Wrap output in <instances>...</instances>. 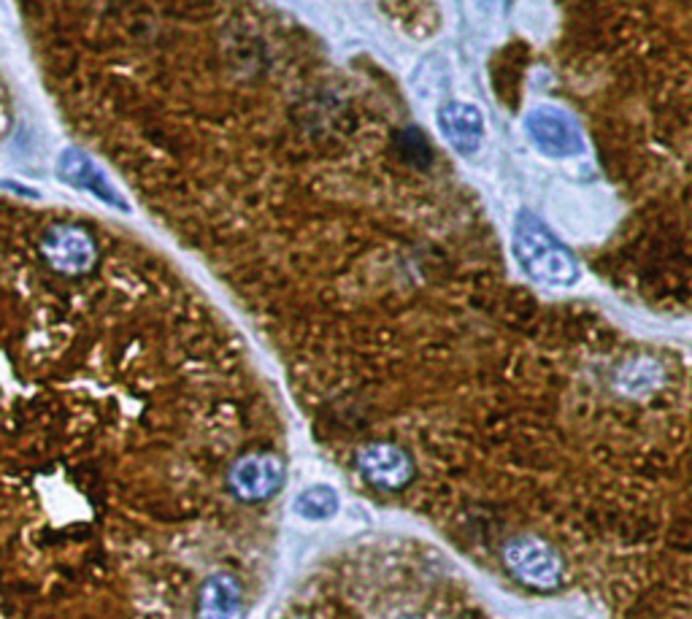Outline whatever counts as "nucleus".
Here are the masks:
<instances>
[{
	"instance_id": "f8f14e48",
	"label": "nucleus",
	"mask_w": 692,
	"mask_h": 619,
	"mask_svg": "<svg viewBox=\"0 0 692 619\" xmlns=\"http://www.w3.org/2000/svg\"><path fill=\"white\" fill-rule=\"evenodd\" d=\"M406 619H412V617H406Z\"/></svg>"
},
{
	"instance_id": "7ed1b4c3",
	"label": "nucleus",
	"mask_w": 692,
	"mask_h": 619,
	"mask_svg": "<svg viewBox=\"0 0 692 619\" xmlns=\"http://www.w3.org/2000/svg\"><path fill=\"white\" fill-rule=\"evenodd\" d=\"M506 569L533 589H555L563 578V563L555 549L535 536L511 538L504 549Z\"/></svg>"
},
{
	"instance_id": "39448f33",
	"label": "nucleus",
	"mask_w": 692,
	"mask_h": 619,
	"mask_svg": "<svg viewBox=\"0 0 692 619\" xmlns=\"http://www.w3.org/2000/svg\"><path fill=\"white\" fill-rule=\"evenodd\" d=\"M524 133L535 149L546 158H576L585 152V138H581L579 127L565 112L557 108H535L524 117Z\"/></svg>"
},
{
	"instance_id": "423d86ee",
	"label": "nucleus",
	"mask_w": 692,
	"mask_h": 619,
	"mask_svg": "<svg viewBox=\"0 0 692 619\" xmlns=\"http://www.w3.org/2000/svg\"><path fill=\"white\" fill-rule=\"evenodd\" d=\"M357 468H360L362 479L379 490H403L414 477L412 457L403 452L401 447L392 444H368L357 455Z\"/></svg>"
},
{
	"instance_id": "1a4fd4ad",
	"label": "nucleus",
	"mask_w": 692,
	"mask_h": 619,
	"mask_svg": "<svg viewBox=\"0 0 692 619\" xmlns=\"http://www.w3.org/2000/svg\"><path fill=\"white\" fill-rule=\"evenodd\" d=\"M198 619H244V595L241 584L230 574H211L200 584Z\"/></svg>"
},
{
	"instance_id": "9b49d317",
	"label": "nucleus",
	"mask_w": 692,
	"mask_h": 619,
	"mask_svg": "<svg viewBox=\"0 0 692 619\" xmlns=\"http://www.w3.org/2000/svg\"><path fill=\"white\" fill-rule=\"evenodd\" d=\"M401 149H403V154H406V158L412 160V163H419L417 154H423L425 163H428V160H430L428 141H425V136L417 130V127H408V130L403 133V136H401Z\"/></svg>"
},
{
	"instance_id": "9d476101",
	"label": "nucleus",
	"mask_w": 692,
	"mask_h": 619,
	"mask_svg": "<svg viewBox=\"0 0 692 619\" xmlns=\"http://www.w3.org/2000/svg\"><path fill=\"white\" fill-rule=\"evenodd\" d=\"M292 508H296L298 517L322 523V519L336 517L338 495H336V490L327 488V484H314V488L303 490V493L296 495V503H292Z\"/></svg>"
},
{
	"instance_id": "20e7f679",
	"label": "nucleus",
	"mask_w": 692,
	"mask_h": 619,
	"mask_svg": "<svg viewBox=\"0 0 692 619\" xmlns=\"http://www.w3.org/2000/svg\"><path fill=\"white\" fill-rule=\"evenodd\" d=\"M281 484H285V462L268 452L244 455L228 473L230 493L244 503L268 501L279 493Z\"/></svg>"
},
{
	"instance_id": "f257e3e1",
	"label": "nucleus",
	"mask_w": 692,
	"mask_h": 619,
	"mask_svg": "<svg viewBox=\"0 0 692 619\" xmlns=\"http://www.w3.org/2000/svg\"><path fill=\"white\" fill-rule=\"evenodd\" d=\"M515 257L519 268L541 285L570 287L579 279L574 252L530 211H519L515 222Z\"/></svg>"
},
{
	"instance_id": "6e6552de",
	"label": "nucleus",
	"mask_w": 692,
	"mask_h": 619,
	"mask_svg": "<svg viewBox=\"0 0 692 619\" xmlns=\"http://www.w3.org/2000/svg\"><path fill=\"white\" fill-rule=\"evenodd\" d=\"M438 130L460 154H474L484 138V114L471 103H447L438 108Z\"/></svg>"
},
{
	"instance_id": "f03ea898",
	"label": "nucleus",
	"mask_w": 692,
	"mask_h": 619,
	"mask_svg": "<svg viewBox=\"0 0 692 619\" xmlns=\"http://www.w3.org/2000/svg\"><path fill=\"white\" fill-rule=\"evenodd\" d=\"M38 254L55 274L84 276L95 268L97 244L84 228L71 222H57L38 241Z\"/></svg>"
},
{
	"instance_id": "0eeeda50",
	"label": "nucleus",
	"mask_w": 692,
	"mask_h": 619,
	"mask_svg": "<svg viewBox=\"0 0 692 619\" xmlns=\"http://www.w3.org/2000/svg\"><path fill=\"white\" fill-rule=\"evenodd\" d=\"M60 179L71 184V187L95 195L103 204L128 211V204H125L123 195L114 190V184L103 176L101 168L92 163L82 149H66V152L60 154Z\"/></svg>"
}]
</instances>
